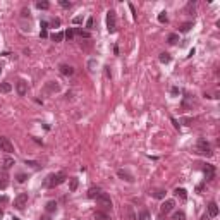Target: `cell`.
<instances>
[{
  "mask_svg": "<svg viewBox=\"0 0 220 220\" xmlns=\"http://www.w3.org/2000/svg\"><path fill=\"white\" fill-rule=\"evenodd\" d=\"M64 181H65V174H64V172L50 174V175L47 177V181H45V186H47V187H55V186L62 184Z\"/></svg>",
  "mask_w": 220,
  "mask_h": 220,
  "instance_id": "obj_1",
  "label": "cell"
},
{
  "mask_svg": "<svg viewBox=\"0 0 220 220\" xmlns=\"http://www.w3.org/2000/svg\"><path fill=\"white\" fill-rule=\"evenodd\" d=\"M194 151L196 153H200V155H205V157H212L213 155V151H212V146L205 141V139H200L198 143H196V146H194Z\"/></svg>",
  "mask_w": 220,
  "mask_h": 220,
  "instance_id": "obj_2",
  "label": "cell"
},
{
  "mask_svg": "<svg viewBox=\"0 0 220 220\" xmlns=\"http://www.w3.org/2000/svg\"><path fill=\"white\" fill-rule=\"evenodd\" d=\"M107 29H109V33H115L117 31V16H115V10H109L107 12Z\"/></svg>",
  "mask_w": 220,
  "mask_h": 220,
  "instance_id": "obj_3",
  "label": "cell"
},
{
  "mask_svg": "<svg viewBox=\"0 0 220 220\" xmlns=\"http://www.w3.org/2000/svg\"><path fill=\"white\" fill-rule=\"evenodd\" d=\"M96 203H98L100 206H103L105 210H110V208H112V200H110V196L107 193H100V194L96 196Z\"/></svg>",
  "mask_w": 220,
  "mask_h": 220,
  "instance_id": "obj_4",
  "label": "cell"
},
{
  "mask_svg": "<svg viewBox=\"0 0 220 220\" xmlns=\"http://www.w3.org/2000/svg\"><path fill=\"white\" fill-rule=\"evenodd\" d=\"M0 151H5V153H12L14 151V145L5 136H0Z\"/></svg>",
  "mask_w": 220,
  "mask_h": 220,
  "instance_id": "obj_5",
  "label": "cell"
},
{
  "mask_svg": "<svg viewBox=\"0 0 220 220\" xmlns=\"http://www.w3.org/2000/svg\"><path fill=\"white\" fill-rule=\"evenodd\" d=\"M26 203H28V194L26 193H21L16 196V200H14V206L17 208V210H22L24 206H26Z\"/></svg>",
  "mask_w": 220,
  "mask_h": 220,
  "instance_id": "obj_6",
  "label": "cell"
},
{
  "mask_svg": "<svg viewBox=\"0 0 220 220\" xmlns=\"http://www.w3.org/2000/svg\"><path fill=\"white\" fill-rule=\"evenodd\" d=\"M174 206H175L174 200H167V201L162 203V206H160V212H162L164 215H167V213H170V212L174 210Z\"/></svg>",
  "mask_w": 220,
  "mask_h": 220,
  "instance_id": "obj_7",
  "label": "cell"
},
{
  "mask_svg": "<svg viewBox=\"0 0 220 220\" xmlns=\"http://www.w3.org/2000/svg\"><path fill=\"white\" fill-rule=\"evenodd\" d=\"M16 90H17V95L19 96H24L26 93H28V83L26 81H17V84H16Z\"/></svg>",
  "mask_w": 220,
  "mask_h": 220,
  "instance_id": "obj_8",
  "label": "cell"
},
{
  "mask_svg": "<svg viewBox=\"0 0 220 220\" xmlns=\"http://www.w3.org/2000/svg\"><path fill=\"white\" fill-rule=\"evenodd\" d=\"M203 170H205V175H206V181H212L213 177H215V167L210 164H206L203 167Z\"/></svg>",
  "mask_w": 220,
  "mask_h": 220,
  "instance_id": "obj_9",
  "label": "cell"
},
{
  "mask_svg": "<svg viewBox=\"0 0 220 220\" xmlns=\"http://www.w3.org/2000/svg\"><path fill=\"white\" fill-rule=\"evenodd\" d=\"M122 215H124V220H138L136 213H134V210H132L131 206H124V212H122Z\"/></svg>",
  "mask_w": 220,
  "mask_h": 220,
  "instance_id": "obj_10",
  "label": "cell"
},
{
  "mask_svg": "<svg viewBox=\"0 0 220 220\" xmlns=\"http://www.w3.org/2000/svg\"><path fill=\"white\" fill-rule=\"evenodd\" d=\"M117 175H119V177H120L122 181H127V182H132V181H134V177H132V175H131L129 172L122 170V168H120V170H117Z\"/></svg>",
  "mask_w": 220,
  "mask_h": 220,
  "instance_id": "obj_11",
  "label": "cell"
},
{
  "mask_svg": "<svg viewBox=\"0 0 220 220\" xmlns=\"http://www.w3.org/2000/svg\"><path fill=\"white\" fill-rule=\"evenodd\" d=\"M217 215H219V206L215 201H212L208 205V217H217Z\"/></svg>",
  "mask_w": 220,
  "mask_h": 220,
  "instance_id": "obj_12",
  "label": "cell"
},
{
  "mask_svg": "<svg viewBox=\"0 0 220 220\" xmlns=\"http://www.w3.org/2000/svg\"><path fill=\"white\" fill-rule=\"evenodd\" d=\"M60 72L64 74V76H72L74 69L71 67V65H67V64H62V65H60Z\"/></svg>",
  "mask_w": 220,
  "mask_h": 220,
  "instance_id": "obj_13",
  "label": "cell"
},
{
  "mask_svg": "<svg viewBox=\"0 0 220 220\" xmlns=\"http://www.w3.org/2000/svg\"><path fill=\"white\" fill-rule=\"evenodd\" d=\"M174 194H175L177 198H181V200H186V198H187V191H186L184 187H177V189L174 191Z\"/></svg>",
  "mask_w": 220,
  "mask_h": 220,
  "instance_id": "obj_14",
  "label": "cell"
},
{
  "mask_svg": "<svg viewBox=\"0 0 220 220\" xmlns=\"http://www.w3.org/2000/svg\"><path fill=\"white\" fill-rule=\"evenodd\" d=\"M138 220H150V212H148L146 208H143V210L139 212V215H138Z\"/></svg>",
  "mask_w": 220,
  "mask_h": 220,
  "instance_id": "obj_15",
  "label": "cell"
},
{
  "mask_svg": "<svg viewBox=\"0 0 220 220\" xmlns=\"http://www.w3.org/2000/svg\"><path fill=\"white\" fill-rule=\"evenodd\" d=\"M77 186H79L77 177H71V181H69V189H71V191H76V189H77Z\"/></svg>",
  "mask_w": 220,
  "mask_h": 220,
  "instance_id": "obj_16",
  "label": "cell"
},
{
  "mask_svg": "<svg viewBox=\"0 0 220 220\" xmlns=\"http://www.w3.org/2000/svg\"><path fill=\"white\" fill-rule=\"evenodd\" d=\"M158 58H160V62H162V64H168V62L172 60V57H170V55L167 54V52H164V54H160V57H158Z\"/></svg>",
  "mask_w": 220,
  "mask_h": 220,
  "instance_id": "obj_17",
  "label": "cell"
},
{
  "mask_svg": "<svg viewBox=\"0 0 220 220\" xmlns=\"http://www.w3.org/2000/svg\"><path fill=\"white\" fill-rule=\"evenodd\" d=\"M100 193H102V191H100L98 187H91V189L88 191V198H91V200H93V198H96Z\"/></svg>",
  "mask_w": 220,
  "mask_h": 220,
  "instance_id": "obj_18",
  "label": "cell"
},
{
  "mask_svg": "<svg viewBox=\"0 0 220 220\" xmlns=\"http://www.w3.org/2000/svg\"><path fill=\"white\" fill-rule=\"evenodd\" d=\"M45 210H47L48 213L55 212V210H57V203H55V201H48V203H47V208H45Z\"/></svg>",
  "mask_w": 220,
  "mask_h": 220,
  "instance_id": "obj_19",
  "label": "cell"
},
{
  "mask_svg": "<svg viewBox=\"0 0 220 220\" xmlns=\"http://www.w3.org/2000/svg\"><path fill=\"white\" fill-rule=\"evenodd\" d=\"M153 194V198H157V200H162V198H165V191L164 189H157L155 193H151Z\"/></svg>",
  "mask_w": 220,
  "mask_h": 220,
  "instance_id": "obj_20",
  "label": "cell"
},
{
  "mask_svg": "<svg viewBox=\"0 0 220 220\" xmlns=\"http://www.w3.org/2000/svg\"><path fill=\"white\" fill-rule=\"evenodd\" d=\"M191 28H193V22H184V24H181L179 31H182V33H187V31H189Z\"/></svg>",
  "mask_w": 220,
  "mask_h": 220,
  "instance_id": "obj_21",
  "label": "cell"
},
{
  "mask_svg": "<svg viewBox=\"0 0 220 220\" xmlns=\"http://www.w3.org/2000/svg\"><path fill=\"white\" fill-rule=\"evenodd\" d=\"M10 90H12V86H10L9 83H2V84H0V93H9Z\"/></svg>",
  "mask_w": 220,
  "mask_h": 220,
  "instance_id": "obj_22",
  "label": "cell"
},
{
  "mask_svg": "<svg viewBox=\"0 0 220 220\" xmlns=\"http://www.w3.org/2000/svg\"><path fill=\"white\" fill-rule=\"evenodd\" d=\"M95 219L96 220H109V215L103 212H95Z\"/></svg>",
  "mask_w": 220,
  "mask_h": 220,
  "instance_id": "obj_23",
  "label": "cell"
},
{
  "mask_svg": "<svg viewBox=\"0 0 220 220\" xmlns=\"http://www.w3.org/2000/svg\"><path fill=\"white\" fill-rule=\"evenodd\" d=\"M52 40H54L55 43H60V41L64 40V33H54V35H52Z\"/></svg>",
  "mask_w": 220,
  "mask_h": 220,
  "instance_id": "obj_24",
  "label": "cell"
},
{
  "mask_svg": "<svg viewBox=\"0 0 220 220\" xmlns=\"http://www.w3.org/2000/svg\"><path fill=\"white\" fill-rule=\"evenodd\" d=\"M177 41H179V35H175V33L168 35V43H170V45H175Z\"/></svg>",
  "mask_w": 220,
  "mask_h": 220,
  "instance_id": "obj_25",
  "label": "cell"
},
{
  "mask_svg": "<svg viewBox=\"0 0 220 220\" xmlns=\"http://www.w3.org/2000/svg\"><path fill=\"white\" fill-rule=\"evenodd\" d=\"M36 7H38V9H43V10H47V9L50 7V3L43 0V2H36Z\"/></svg>",
  "mask_w": 220,
  "mask_h": 220,
  "instance_id": "obj_26",
  "label": "cell"
},
{
  "mask_svg": "<svg viewBox=\"0 0 220 220\" xmlns=\"http://www.w3.org/2000/svg\"><path fill=\"white\" fill-rule=\"evenodd\" d=\"M47 90H48V91H58V90H60V86H58V84H55V83H50V84H48V86H47Z\"/></svg>",
  "mask_w": 220,
  "mask_h": 220,
  "instance_id": "obj_27",
  "label": "cell"
},
{
  "mask_svg": "<svg viewBox=\"0 0 220 220\" xmlns=\"http://www.w3.org/2000/svg\"><path fill=\"white\" fill-rule=\"evenodd\" d=\"M174 220H186L184 212H175V213H174Z\"/></svg>",
  "mask_w": 220,
  "mask_h": 220,
  "instance_id": "obj_28",
  "label": "cell"
},
{
  "mask_svg": "<svg viewBox=\"0 0 220 220\" xmlns=\"http://www.w3.org/2000/svg\"><path fill=\"white\" fill-rule=\"evenodd\" d=\"M74 33H77L79 36H83V38H90V33H86V31H83V29H77V28L74 29Z\"/></svg>",
  "mask_w": 220,
  "mask_h": 220,
  "instance_id": "obj_29",
  "label": "cell"
},
{
  "mask_svg": "<svg viewBox=\"0 0 220 220\" xmlns=\"http://www.w3.org/2000/svg\"><path fill=\"white\" fill-rule=\"evenodd\" d=\"M14 165V160L12 158H5L3 160V168H9V167H12Z\"/></svg>",
  "mask_w": 220,
  "mask_h": 220,
  "instance_id": "obj_30",
  "label": "cell"
},
{
  "mask_svg": "<svg viewBox=\"0 0 220 220\" xmlns=\"http://www.w3.org/2000/svg\"><path fill=\"white\" fill-rule=\"evenodd\" d=\"M9 186V181H7V177H2L0 179V189H5Z\"/></svg>",
  "mask_w": 220,
  "mask_h": 220,
  "instance_id": "obj_31",
  "label": "cell"
},
{
  "mask_svg": "<svg viewBox=\"0 0 220 220\" xmlns=\"http://www.w3.org/2000/svg\"><path fill=\"white\" fill-rule=\"evenodd\" d=\"M60 5H62L64 9H71V7H72V3L67 2V0H60Z\"/></svg>",
  "mask_w": 220,
  "mask_h": 220,
  "instance_id": "obj_32",
  "label": "cell"
},
{
  "mask_svg": "<svg viewBox=\"0 0 220 220\" xmlns=\"http://www.w3.org/2000/svg\"><path fill=\"white\" fill-rule=\"evenodd\" d=\"M64 36L67 38V40H72V36H74V29H67V31L64 33Z\"/></svg>",
  "mask_w": 220,
  "mask_h": 220,
  "instance_id": "obj_33",
  "label": "cell"
},
{
  "mask_svg": "<svg viewBox=\"0 0 220 220\" xmlns=\"http://www.w3.org/2000/svg\"><path fill=\"white\" fill-rule=\"evenodd\" d=\"M158 21L160 22H167V12H160L158 14Z\"/></svg>",
  "mask_w": 220,
  "mask_h": 220,
  "instance_id": "obj_34",
  "label": "cell"
},
{
  "mask_svg": "<svg viewBox=\"0 0 220 220\" xmlns=\"http://www.w3.org/2000/svg\"><path fill=\"white\" fill-rule=\"evenodd\" d=\"M50 24H52V26H54V28H58V26H60V19H58V17L52 19V22H50Z\"/></svg>",
  "mask_w": 220,
  "mask_h": 220,
  "instance_id": "obj_35",
  "label": "cell"
},
{
  "mask_svg": "<svg viewBox=\"0 0 220 220\" xmlns=\"http://www.w3.org/2000/svg\"><path fill=\"white\" fill-rule=\"evenodd\" d=\"M72 22H74V24H81V22H83V16H77V17H74Z\"/></svg>",
  "mask_w": 220,
  "mask_h": 220,
  "instance_id": "obj_36",
  "label": "cell"
},
{
  "mask_svg": "<svg viewBox=\"0 0 220 220\" xmlns=\"http://www.w3.org/2000/svg\"><path fill=\"white\" fill-rule=\"evenodd\" d=\"M86 28H88V29H93V17H90L86 21Z\"/></svg>",
  "mask_w": 220,
  "mask_h": 220,
  "instance_id": "obj_37",
  "label": "cell"
},
{
  "mask_svg": "<svg viewBox=\"0 0 220 220\" xmlns=\"http://www.w3.org/2000/svg\"><path fill=\"white\" fill-rule=\"evenodd\" d=\"M26 179H28V177H26L24 174H19V175H17V182H24Z\"/></svg>",
  "mask_w": 220,
  "mask_h": 220,
  "instance_id": "obj_38",
  "label": "cell"
},
{
  "mask_svg": "<svg viewBox=\"0 0 220 220\" xmlns=\"http://www.w3.org/2000/svg\"><path fill=\"white\" fill-rule=\"evenodd\" d=\"M96 65V60H90V64H88V67H90V71H95L93 67Z\"/></svg>",
  "mask_w": 220,
  "mask_h": 220,
  "instance_id": "obj_39",
  "label": "cell"
},
{
  "mask_svg": "<svg viewBox=\"0 0 220 220\" xmlns=\"http://www.w3.org/2000/svg\"><path fill=\"white\" fill-rule=\"evenodd\" d=\"M170 93H172V96H177V95H179V88H172V90H170Z\"/></svg>",
  "mask_w": 220,
  "mask_h": 220,
  "instance_id": "obj_40",
  "label": "cell"
},
{
  "mask_svg": "<svg viewBox=\"0 0 220 220\" xmlns=\"http://www.w3.org/2000/svg\"><path fill=\"white\" fill-rule=\"evenodd\" d=\"M129 9H131V14H132V17L136 19V10H134V5H132V3H129Z\"/></svg>",
  "mask_w": 220,
  "mask_h": 220,
  "instance_id": "obj_41",
  "label": "cell"
},
{
  "mask_svg": "<svg viewBox=\"0 0 220 220\" xmlns=\"http://www.w3.org/2000/svg\"><path fill=\"white\" fill-rule=\"evenodd\" d=\"M182 122L186 124V126H189V124L193 122V119H189V117H184V119H182Z\"/></svg>",
  "mask_w": 220,
  "mask_h": 220,
  "instance_id": "obj_42",
  "label": "cell"
},
{
  "mask_svg": "<svg viewBox=\"0 0 220 220\" xmlns=\"http://www.w3.org/2000/svg\"><path fill=\"white\" fill-rule=\"evenodd\" d=\"M0 203H7V196L2 194V196H0Z\"/></svg>",
  "mask_w": 220,
  "mask_h": 220,
  "instance_id": "obj_43",
  "label": "cell"
},
{
  "mask_svg": "<svg viewBox=\"0 0 220 220\" xmlns=\"http://www.w3.org/2000/svg\"><path fill=\"white\" fill-rule=\"evenodd\" d=\"M172 124H174V126H175V127H179V122H177V120H175V119H174V117H172Z\"/></svg>",
  "mask_w": 220,
  "mask_h": 220,
  "instance_id": "obj_44",
  "label": "cell"
},
{
  "mask_svg": "<svg viewBox=\"0 0 220 220\" xmlns=\"http://www.w3.org/2000/svg\"><path fill=\"white\" fill-rule=\"evenodd\" d=\"M105 69H107V71H105V72H107V77H110V76H112V72H110V67H105Z\"/></svg>",
  "mask_w": 220,
  "mask_h": 220,
  "instance_id": "obj_45",
  "label": "cell"
},
{
  "mask_svg": "<svg viewBox=\"0 0 220 220\" xmlns=\"http://www.w3.org/2000/svg\"><path fill=\"white\" fill-rule=\"evenodd\" d=\"M201 220H210V217H208V215H203V217H201Z\"/></svg>",
  "mask_w": 220,
  "mask_h": 220,
  "instance_id": "obj_46",
  "label": "cell"
},
{
  "mask_svg": "<svg viewBox=\"0 0 220 220\" xmlns=\"http://www.w3.org/2000/svg\"><path fill=\"white\" fill-rule=\"evenodd\" d=\"M3 219V212H2V210H0V220Z\"/></svg>",
  "mask_w": 220,
  "mask_h": 220,
  "instance_id": "obj_47",
  "label": "cell"
},
{
  "mask_svg": "<svg viewBox=\"0 0 220 220\" xmlns=\"http://www.w3.org/2000/svg\"><path fill=\"white\" fill-rule=\"evenodd\" d=\"M12 220H19V219H17V217H12Z\"/></svg>",
  "mask_w": 220,
  "mask_h": 220,
  "instance_id": "obj_48",
  "label": "cell"
},
{
  "mask_svg": "<svg viewBox=\"0 0 220 220\" xmlns=\"http://www.w3.org/2000/svg\"><path fill=\"white\" fill-rule=\"evenodd\" d=\"M0 71H2V67H0Z\"/></svg>",
  "mask_w": 220,
  "mask_h": 220,
  "instance_id": "obj_49",
  "label": "cell"
}]
</instances>
